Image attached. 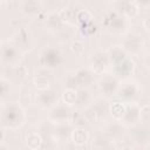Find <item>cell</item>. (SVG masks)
I'll return each mask as SVG.
<instances>
[{
  "mask_svg": "<svg viewBox=\"0 0 150 150\" xmlns=\"http://www.w3.org/2000/svg\"><path fill=\"white\" fill-rule=\"evenodd\" d=\"M1 128L8 130H16L26 122V112L19 102H8L1 104L0 112Z\"/></svg>",
  "mask_w": 150,
  "mask_h": 150,
  "instance_id": "6da1fadb",
  "label": "cell"
},
{
  "mask_svg": "<svg viewBox=\"0 0 150 150\" xmlns=\"http://www.w3.org/2000/svg\"><path fill=\"white\" fill-rule=\"evenodd\" d=\"M94 73L90 68H79L67 79V88L71 89H88L94 82Z\"/></svg>",
  "mask_w": 150,
  "mask_h": 150,
  "instance_id": "7a4b0ae2",
  "label": "cell"
},
{
  "mask_svg": "<svg viewBox=\"0 0 150 150\" xmlns=\"http://www.w3.org/2000/svg\"><path fill=\"white\" fill-rule=\"evenodd\" d=\"M102 23L107 30L114 34H122L127 30L128 27V20L115 9L108 11L103 15Z\"/></svg>",
  "mask_w": 150,
  "mask_h": 150,
  "instance_id": "3957f363",
  "label": "cell"
},
{
  "mask_svg": "<svg viewBox=\"0 0 150 150\" xmlns=\"http://www.w3.org/2000/svg\"><path fill=\"white\" fill-rule=\"evenodd\" d=\"M39 61L42 68L54 70L59 66H61V63L63 62V54L57 47L49 46V47H46L41 52Z\"/></svg>",
  "mask_w": 150,
  "mask_h": 150,
  "instance_id": "277c9868",
  "label": "cell"
},
{
  "mask_svg": "<svg viewBox=\"0 0 150 150\" xmlns=\"http://www.w3.org/2000/svg\"><path fill=\"white\" fill-rule=\"evenodd\" d=\"M22 52L12 42H2L1 45V62L7 67H16L22 59Z\"/></svg>",
  "mask_w": 150,
  "mask_h": 150,
  "instance_id": "5b68a950",
  "label": "cell"
},
{
  "mask_svg": "<svg viewBox=\"0 0 150 150\" xmlns=\"http://www.w3.org/2000/svg\"><path fill=\"white\" fill-rule=\"evenodd\" d=\"M89 68L95 75H103L108 66H110L107 50L96 49L89 56Z\"/></svg>",
  "mask_w": 150,
  "mask_h": 150,
  "instance_id": "8992f818",
  "label": "cell"
},
{
  "mask_svg": "<svg viewBox=\"0 0 150 150\" xmlns=\"http://www.w3.org/2000/svg\"><path fill=\"white\" fill-rule=\"evenodd\" d=\"M12 43L15 45L22 53L30 50L34 45L33 34L26 27H19L12 35Z\"/></svg>",
  "mask_w": 150,
  "mask_h": 150,
  "instance_id": "52a82bcc",
  "label": "cell"
},
{
  "mask_svg": "<svg viewBox=\"0 0 150 150\" xmlns=\"http://www.w3.org/2000/svg\"><path fill=\"white\" fill-rule=\"evenodd\" d=\"M121 46L123 47V49L125 50V53L129 56L138 55L144 47V40L139 33L132 32V33H128L124 35Z\"/></svg>",
  "mask_w": 150,
  "mask_h": 150,
  "instance_id": "ba28073f",
  "label": "cell"
},
{
  "mask_svg": "<svg viewBox=\"0 0 150 150\" xmlns=\"http://www.w3.org/2000/svg\"><path fill=\"white\" fill-rule=\"evenodd\" d=\"M100 91L105 96V97H111L114 95H117V91L120 89V79L115 76L114 74H103L98 82H97Z\"/></svg>",
  "mask_w": 150,
  "mask_h": 150,
  "instance_id": "9c48e42d",
  "label": "cell"
},
{
  "mask_svg": "<svg viewBox=\"0 0 150 150\" xmlns=\"http://www.w3.org/2000/svg\"><path fill=\"white\" fill-rule=\"evenodd\" d=\"M129 137L136 145L145 146L148 143H150V125L141 122L129 128Z\"/></svg>",
  "mask_w": 150,
  "mask_h": 150,
  "instance_id": "30bf717a",
  "label": "cell"
},
{
  "mask_svg": "<svg viewBox=\"0 0 150 150\" xmlns=\"http://www.w3.org/2000/svg\"><path fill=\"white\" fill-rule=\"evenodd\" d=\"M139 96V87L134 81H127L120 86L117 97L124 103H134Z\"/></svg>",
  "mask_w": 150,
  "mask_h": 150,
  "instance_id": "8fae6325",
  "label": "cell"
},
{
  "mask_svg": "<svg viewBox=\"0 0 150 150\" xmlns=\"http://www.w3.org/2000/svg\"><path fill=\"white\" fill-rule=\"evenodd\" d=\"M71 111L70 107L64 104L63 102L55 104L52 109H49L48 112V120L53 123H60V122H68L71 118Z\"/></svg>",
  "mask_w": 150,
  "mask_h": 150,
  "instance_id": "7c38bea8",
  "label": "cell"
},
{
  "mask_svg": "<svg viewBox=\"0 0 150 150\" xmlns=\"http://www.w3.org/2000/svg\"><path fill=\"white\" fill-rule=\"evenodd\" d=\"M139 104L137 102L134 103H125V111L123 117L121 118V122L127 127L131 128L138 123H141V116H139Z\"/></svg>",
  "mask_w": 150,
  "mask_h": 150,
  "instance_id": "4fadbf2b",
  "label": "cell"
},
{
  "mask_svg": "<svg viewBox=\"0 0 150 150\" xmlns=\"http://www.w3.org/2000/svg\"><path fill=\"white\" fill-rule=\"evenodd\" d=\"M36 103L42 109H52L55 104H57V90L54 88H49L46 90H41L36 95Z\"/></svg>",
  "mask_w": 150,
  "mask_h": 150,
  "instance_id": "5bb4252c",
  "label": "cell"
},
{
  "mask_svg": "<svg viewBox=\"0 0 150 150\" xmlns=\"http://www.w3.org/2000/svg\"><path fill=\"white\" fill-rule=\"evenodd\" d=\"M115 11H117L120 14H122L127 20L128 19H134L138 15L139 13V6L136 1H116L114 2Z\"/></svg>",
  "mask_w": 150,
  "mask_h": 150,
  "instance_id": "9a60e30c",
  "label": "cell"
},
{
  "mask_svg": "<svg viewBox=\"0 0 150 150\" xmlns=\"http://www.w3.org/2000/svg\"><path fill=\"white\" fill-rule=\"evenodd\" d=\"M127 132V127L118 120H114L112 122L108 123L103 130V134L112 142L120 141Z\"/></svg>",
  "mask_w": 150,
  "mask_h": 150,
  "instance_id": "2e32d148",
  "label": "cell"
},
{
  "mask_svg": "<svg viewBox=\"0 0 150 150\" xmlns=\"http://www.w3.org/2000/svg\"><path fill=\"white\" fill-rule=\"evenodd\" d=\"M43 8V2L39 0H25L19 4V9L27 18H36Z\"/></svg>",
  "mask_w": 150,
  "mask_h": 150,
  "instance_id": "e0dca14e",
  "label": "cell"
},
{
  "mask_svg": "<svg viewBox=\"0 0 150 150\" xmlns=\"http://www.w3.org/2000/svg\"><path fill=\"white\" fill-rule=\"evenodd\" d=\"M74 129L75 128L73 127V123L70 121L54 123V136L57 139V142H67L71 139Z\"/></svg>",
  "mask_w": 150,
  "mask_h": 150,
  "instance_id": "ac0fdd59",
  "label": "cell"
},
{
  "mask_svg": "<svg viewBox=\"0 0 150 150\" xmlns=\"http://www.w3.org/2000/svg\"><path fill=\"white\" fill-rule=\"evenodd\" d=\"M134 71H135V62L130 56L120 64L112 67V74L118 79H127L131 76Z\"/></svg>",
  "mask_w": 150,
  "mask_h": 150,
  "instance_id": "d6986e66",
  "label": "cell"
},
{
  "mask_svg": "<svg viewBox=\"0 0 150 150\" xmlns=\"http://www.w3.org/2000/svg\"><path fill=\"white\" fill-rule=\"evenodd\" d=\"M48 71H50V70L41 67L39 70H36V73L34 75L33 82H34V86L39 89V91L52 88V80H50Z\"/></svg>",
  "mask_w": 150,
  "mask_h": 150,
  "instance_id": "ffe728a7",
  "label": "cell"
},
{
  "mask_svg": "<svg viewBox=\"0 0 150 150\" xmlns=\"http://www.w3.org/2000/svg\"><path fill=\"white\" fill-rule=\"evenodd\" d=\"M108 56H109V62H110V66L111 68L120 64L121 62H123L124 60H127L129 57V55L125 53V50L123 49L122 46H118V45H114L111 46L108 50Z\"/></svg>",
  "mask_w": 150,
  "mask_h": 150,
  "instance_id": "44dd1931",
  "label": "cell"
},
{
  "mask_svg": "<svg viewBox=\"0 0 150 150\" xmlns=\"http://www.w3.org/2000/svg\"><path fill=\"white\" fill-rule=\"evenodd\" d=\"M94 103L93 94L89 89H79L75 105L79 109H88Z\"/></svg>",
  "mask_w": 150,
  "mask_h": 150,
  "instance_id": "7402d4cb",
  "label": "cell"
},
{
  "mask_svg": "<svg viewBox=\"0 0 150 150\" xmlns=\"http://www.w3.org/2000/svg\"><path fill=\"white\" fill-rule=\"evenodd\" d=\"M63 23L64 22L61 18L60 12H56V11L50 12L46 18V27L52 32H56V30L61 29Z\"/></svg>",
  "mask_w": 150,
  "mask_h": 150,
  "instance_id": "603a6c76",
  "label": "cell"
},
{
  "mask_svg": "<svg viewBox=\"0 0 150 150\" xmlns=\"http://www.w3.org/2000/svg\"><path fill=\"white\" fill-rule=\"evenodd\" d=\"M25 142L29 149L40 150L42 146V136L40 135V132L38 130L36 131H29L25 136Z\"/></svg>",
  "mask_w": 150,
  "mask_h": 150,
  "instance_id": "cb8c5ba5",
  "label": "cell"
},
{
  "mask_svg": "<svg viewBox=\"0 0 150 150\" xmlns=\"http://www.w3.org/2000/svg\"><path fill=\"white\" fill-rule=\"evenodd\" d=\"M94 150H114V142L110 141L103 132L95 136L93 142Z\"/></svg>",
  "mask_w": 150,
  "mask_h": 150,
  "instance_id": "d4e9b609",
  "label": "cell"
},
{
  "mask_svg": "<svg viewBox=\"0 0 150 150\" xmlns=\"http://www.w3.org/2000/svg\"><path fill=\"white\" fill-rule=\"evenodd\" d=\"M89 139V134L84 128H75L71 135V141L76 145H83Z\"/></svg>",
  "mask_w": 150,
  "mask_h": 150,
  "instance_id": "484cf974",
  "label": "cell"
},
{
  "mask_svg": "<svg viewBox=\"0 0 150 150\" xmlns=\"http://www.w3.org/2000/svg\"><path fill=\"white\" fill-rule=\"evenodd\" d=\"M109 111H110L111 116H112L115 120L121 121V118L123 117L124 111H125V103L122 102V101H116V102H114V103L110 105Z\"/></svg>",
  "mask_w": 150,
  "mask_h": 150,
  "instance_id": "4316f807",
  "label": "cell"
},
{
  "mask_svg": "<svg viewBox=\"0 0 150 150\" xmlns=\"http://www.w3.org/2000/svg\"><path fill=\"white\" fill-rule=\"evenodd\" d=\"M76 97H77V90L71 89V88H66L62 93V102L69 107L75 105L76 103Z\"/></svg>",
  "mask_w": 150,
  "mask_h": 150,
  "instance_id": "83f0119b",
  "label": "cell"
},
{
  "mask_svg": "<svg viewBox=\"0 0 150 150\" xmlns=\"http://www.w3.org/2000/svg\"><path fill=\"white\" fill-rule=\"evenodd\" d=\"M91 19H93V15L87 9H81L77 12V15H76V22L83 25V26H87L88 23L91 22Z\"/></svg>",
  "mask_w": 150,
  "mask_h": 150,
  "instance_id": "f1b7e54d",
  "label": "cell"
},
{
  "mask_svg": "<svg viewBox=\"0 0 150 150\" xmlns=\"http://www.w3.org/2000/svg\"><path fill=\"white\" fill-rule=\"evenodd\" d=\"M60 14H61V18H62L63 22L73 23V22L76 21L77 12H74L71 8H64V9H62V11H60Z\"/></svg>",
  "mask_w": 150,
  "mask_h": 150,
  "instance_id": "f546056e",
  "label": "cell"
},
{
  "mask_svg": "<svg viewBox=\"0 0 150 150\" xmlns=\"http://www.w3.org/2000/svg\"><path fill=\"white\" fill-rule=\"evenodd\" d=\"M70 121L73 124H75V128H83V125L86 124V115L82 112L71 114Z\"/></svg>",
  "mask_w": 150,
  "mask_h": 150,
  "instance_id": "4dcf8cb0",
  "label": "cell"
},
{
  "mask_svg": "<svg viewBox=\"0 0 150 150\" xmlns=\"http://www.w3.org/2000/svg\"><path fill=\"white\" fill-rule=\"evenodd\" d=\"M0 84H1V101L4 103L5 98L9 95V79H7L5 75H2Z\"/></svg>",
  "mask_w": 150,
  "mask_h": 150,
  "instance_id": "1f68e13d",
  "label": "cell"
},
{
  "mask_svg": "<svg viewBox=\"0 0 150 150\" xmlns=\"http://www.w3.org/2000/svg\"><path fill=\"white\" fill-rule=\"evenodd\" d=\"M139 116L142 123L150 122V104H143L139 107Z\"/></svg>",
  "mask_w": 150,
  "mask_h": 150,
  "instance_id": "d6a6232c",
  "label": "cell"
},
{
  "mask_svg": "<svg viewBox=\"0 0 150 150\" xmlns=\"http://www.w3.org/2000/svg\"><path fill=\"white\" fill-rule=\"evenodd\" d=\"M71 50H73V53H75L76 55L83 54V52H84V43H83L82 41H80V40L73 41V43H71Z\"/></svg>",
  "mask_w": 150,
  "mask_h": 150,
  "instance_id": "836d02e7",
  "label": "cell"
},
{
  "mask_svg": "<svg viewBox=\"0 0 150 150\" xmlns=\"http://www.w3.org/2000/svg\"><path fill=\"white\" fill-rule=\"evenodd\" d=\"M142 26L146 29V30H150V9L146 12V14L144 15L143 20H142Z\"/></svg>",
  "mask_w": 150,
  "mask_h": 150,
  "instance_id": "e575fe53",
  "label": "cell"
},
{
  "mask_svg": "<svg viewBox=\"0 0 150 150\" xmlns=\"http://www.w3.org/2000/svg\"><path fill=\"white\" fill-rule=\"evenodd\" d=\"M144 64L146 66V68L150 69V50L146 53V55L144 56Z\"/></svg>",
  "mask_w": 150,
  "mask_h": 150,
  "instance_id": "d590c367",
  "label": "cell"
},
{
  "mask_svg": "<svg viewBox=\"0 0 150 150\" xmlns=\"http://www.w3.org/2000/svg\"><path fill=\"white\" fill-rule=\"evenodd\" d=\"M0 150H9V146L7 144H5V142H4L0 144Z\"/></svg>",
  "mask_w": 150,
  "mask_h": 150,
  "instance_id": "8d00e7d4",
  "label": "cell"
},
{
  "mask_svg": "<svg viewBox=\"0 0 150 150\" xmlns=\"http://www.w3.org/2000/svg\"><path fill=\"white\" fill-rule=\"evenodd\" d=\"M121 150H132V148H131L130 145H124V146H123Z\"/></svg>",
  "mask_w": 150,
  "mask_h": 150,
  "instance_id": "74e56055",
  "label": "cell"
},
{
  "mask_svg": "<svg viewBox=\"0 0 150 150\" xmlns=\"http://www.w3.org/2000/svg\"><path fill=\"white\" fill-rule=\"evenodd\" d=\"M144 150H150V143H148V144L144 146Z\"/></svg>",
  "mask_w": 150,
  "mask_h": 150,
  "instance_id": "f35d334b",
  "label": "cell"
}]
</instances>
